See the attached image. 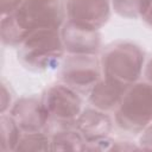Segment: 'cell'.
<instances>
[{
    "instance_id": "cell-1",
    "label": "cell",
    "mask_w": 152,
    "mask_h": 152,
    "mask_svg": "<svg viewBox=\"0 0 152 152\" xmlns=\"http://www.w3.org/2000/svg\"><path fill=\"white\" fill-rule=\"evenodd\" d=\"M65 20L64 0H23L12 13L2 15L1 42L18 48L31 33L44 28L59 30Z\"/></svg>"
},
{
    "instance_id": "cell-2",
    "label": "cell",
    "mask_w": 152,
    "mask_h": 152,
    "mask_svg": "<svg viewBox=\"0 0 152 152\" xmlns=\"http://www.w3.org/2000/svg\"><path fill=\"white\" fill-rule=\"evenodd\" d=\"M64 52L61 28H44L31 33L18 46V59L26 69L40 72L56 69Z\"/></svg>"
},
{
    "instance_id": "cell-3",
    "label": "cell",
    "mask_w": 152,
    "mask_h": 152,
    "mask_svg": "<svg viewBox=\"0 0 152 152\" xmlns=\"http://www.w3.org/2000/svg\"><path fill=\"white\" fill-rule=\"evenodd\" d=\"M100 63L103 77L129 87L142 74L145 53L134 43L116 42L107 46Z\"/></svg>"
},
{
    "instance_id": "cell-4",
    "label": "cell",
    "mask_w": 152,
    "mask_h": 152,
    "mask_svg": "<svg viewBox=\"0 0 152 152\" xmlns=\"http://www.w3.org/2000/svg\"><path fill=\"white\" fill-rule=\"evenodd\" d=\"M116 126L128 133H140L152 122V84L135 82L126 90L115 110Z\"/></svg>"
},
{
    "instance_id": "cell-5",
    "label": "cell",
    "mask_w": 152,
    "mask_h": 152,
    "mask_svg": "<svg viewBox=\"0 0 152 152\" xmlns=\"http://www.w3.org/2000/svg\"><path fill=\"white\" fill-rule=\"evenodd\" d=\"M40 101L49 116L48 132L76 127V119L83 110V101L78 91L63 82L56 83L44 89Z\"/></svg>"
},
{
    "instance_id": "cell-6",
    "label": "cell",
    "mask_w": 152,
    "mask_h": 152,
    "mask_svg": "<svg viewBox=\"0 0 152 152\" xmlns=\"http://www.w3.org/2000/svg\"><path fill=\"white\" fill-rule=\"evenodd\" d=\"M59 76L80 94H88L102 78L100 59L95 55H68L61 63Z\"/></svg>"
},
{
    "instance_id": "cell-7",
    "label": "cell",
    "mask_w": 152,
    "mask_h": 152,
    "mask_svg": "<svg viewBox=\"0 0 152 152\" xmlns=\"http://www.w3.org/2000/svg\"><path fill=\"white\" fill-rule=\"evenodd\" d=\"M66 20L81 26L100 30L112 13L110 0H64Z\"/></svg>"
},
{
    "instance_id": "cell-8",
    "label": "cell",
    "mask_w": 152,
    "mask_h": 152,
    "mask_svg": "<svg viewBox=\"0 0 152 152\" xmlns=\"http://www.w3.org/2000/svg\"><path fill=\"white\" fill-rule=\"evenodd\" d=\"M23 133L48 132L49 116L42 104L40 97L23 96L17 100L8 113Z\"/></svg>"
},
{
    "instance_id": "cell-9",
    "label": "cell",
    "mask_w": 152,
    "mask_h": 152,
    "mask_svg": "<svg viewBox=\"0 0 152 152\" xmlns=\"http://www.w3.org/2000/svg\"><path fill=\"white\" fill-rule=\"evenodd\" d=\"M61 37L69 55H97L101 48L100 30L81 26L65 20L61 27Z\"/></svg>"
},
{
    "instance_id": "cell-10",
    "label": "cell",
    "mask_w": 152,
    "mask_h": 152,
    "mask_svg": "<svg viewBox=\"0 0 152 152\" xmlns=\"http://www.w3.org/2000/svg\"><path fill=\"white\" fill-rule=\"evenodd\" d=\"M127 89V86L102 76V78L88 93V100L93 107L107 113L115 112Z\"/></svg>"
},
{
    "instance_id": "cell-11",
    "label": "cell",
    "mask_w": 152,
    "mask_h": 152,
    "mask_svg": "<svg viewBox=\"0 0 152 152\" xmlns=\"http://www.w3.org/2000/svg\"><path fill=\"white\" fill-rule=\"evenodd\" d=\"M75 126L83 135L86 141H88L108 137L113 128V120L107 112L91 107L81 112L76 119Z\"/></svg>"
},
{
    "instance_id": "cell-12",
    "label": "cell",
    "mask_w": 152,
    "mask_h": 152,
    "mask_svg": "<svg viewBox=\"0 0 152 152\" xmlns=\"http://www.w3.org/2000/svg\"><path fill=\"white\" fill-rule=\"evenodd\" d=\"M50 137L51 151H84L86 139L76 127L56 129Z\"/></svg>"
},
{
    "instance_id": "cell-13",
    "label": "cell",
    "mask_w": 152,
    "mask_h": 152,
    "mask_svg": "<svg viewBox=\"0 0 152 152\" xmlns=\"http://www.w3.org/2000/svg\"><path fill=\"white\" fill-rule=\"evenodd\" d=\"M23 132L10 114H1L0 118V151H15Z\"/></svg>"
},
{
    "instance_id": "cell-14",
    "label": "cell",
    "mask_w": 152,
    "mask_h": 152,
    "mask_svg": "<svg viewBox=\"0 0 152 152\" xmlns=\"http://www.w3.org/2000/svg\"><path fill=\"white\" fill-rule=\"evenodd\" d=\"M112 10L122 18H142L152 0H110Z\"/></svg>"
},
{
    "instance_id": "cell-15",
    "label": "cell",
    "mask_w": 152,
    "mask_h": 152,
    "mask_svg": "<svg viewBox=\"0 0 152 152\" xmlns=\"http://www.w3.org/2000/svg\"><path fill=\"white\" fill-rule=\"evenodd\" d=\"M15 151H51V137L48 132L23 133Z\"/></svg>"
},
{
    "instance_id": "cell-16",
    "label": "cell",
    "mask_w": 152,
    "mask_h": 152,
    "mask_svg": "<svg viewBox=\"0 0 152 152\" xmlns=\"http://www.w3.org/2000/svg\"><path fill=\"white\" fill-rule=\"evenodd\" d=\"M114 144L113 139H109L108 137L94 139V140H88L86 141V147L84 151H104V150H110Z\"/></svg>"
},
{
    "instance_id": "cell-17",
    "label": "cell",
    "mask_w": 152,
    "mask_h": 152,
    "mask_svg": "<svg viewBox=\"0 0 152 152\" xmlns=\"http://www.w3.org/2000/svg\"><path fill=\"white\" fill-rule=\"evenodd\" d=\"M12 107V93L10 88L2 82L1 83V95H0V112L4 114L7 109Z\"/></svg>"
},
{
    "instance_id": "cell-18",
    "label": "cell",
    "mask_w": 152,
    "mask_h": 152,
    "mask_svg": "<svg viewBox=\"0 0 152 152\" xmlns=\"http://www.w3.org/2000/svg\"><path fill=\"white\" fill-rule=\"evenodd\" d=\"M139 148L152 151V122L141 131L139 138Z\"/></svg>"
},
{
    "instance_id": "cell-19",
    "label": "cell",
    "mask_w": 152,
    "mask_h": 152,
    "mask_svg": "<svg viewBox=\"0 0 152 152\" xmlns=\"http://www.w3.org/2000/svg\"><path fill=\"white\" fill-rule=\"evenodd\" d=\"M23 0H0L1 4V15H6L12 13Z\"/></svg>"
},
{
    "instance_id": "cell-20",
    "label": "cell",
    "mask_w": 152,
    "mask_h": 152,
    "mask_svg": "<svg viewBox=\"0 0 152 152\" xmlns=\"http://www.w3.org/2000/svg\"><path fill=\"white\" fill-rule=\"evenodd\" d=\"M133 148H139L134 145H132L129 141H114L113 146L110 150H119V151H122V150H133Z\"/></svg>"
},
{
    "instance_id": "cell-21",
    "label": "cell",
    "mask_w": 152,
    "mask_h": 152,
    "mask_svg": "<svg viewBox=\"0 0 152 152\" xmlns=\"http://www.w3.org/2000/svg\"><path fill=\"white\" fill-rule=\"evenodd\" d=\"M144 76L146 78V82H148L150 84H152V58L147 62V64L145 65L144 69Z\"/></svg>"
},
{
    "instance_id": "cell-22",
    "label": "cell",
    "mask_w": 152,
    "mask_h": 152,
    "mask_svg": "<svg viewBox=\"0 0 152 152\" xmlns=\"http://www.w3.org/2000/svg\"><path fill=\"white\" fill-rule=\"evenodd\" d=\"M150 27H152V2H151V5H150V7H148V10L145 12V14L142 15V18H141Z\"/></svg>"
}]
</instances>
